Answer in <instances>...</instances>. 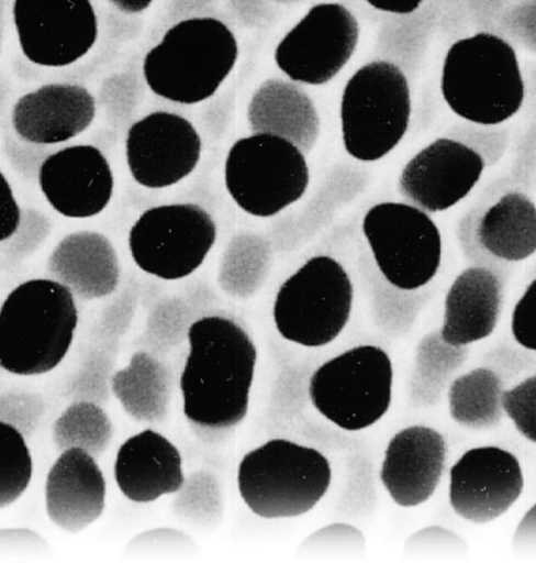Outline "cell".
<instances>
[{
	"label": "cell",
	"instance_id": "836d02e7",
	"mask_svg": "<svg viewBox=\"0 0 536 563\" xmlns=\"http://www.w3.org/2000/svg\"><path fill=\"white\" fill-rule=\"evenodd\" d=\"M116 356L94 345L88 349L75 374L66 383L64 396L71 402L109 404Z\"/></svg>",
	"mask_w": 536,
	"mask_h": 563
},
{
	"label": "cell",
	"instance_id": "ab89813d",
	"mask_svg": "<svg viewBox=\"0 0 536 563\" xmlns=\"http://www.w3.org/2000/svg\"><path fill=\"white\" fill-rule=\"evenodd\" d=\"M502 408L517 432L536 443V375L502 394Z\"/></svg>",
	"mask_w": 536,
	"mask_h": 563
},
{
	"label": "cell",
	"instance_id": "ba28073f",
	"mask_svg": "<svg viewBox=\"0 0 536 563\" xmlns=\"http://www.w3.org/2000/svg\"><path fill=\"white\" fill-rule=\"evenodd\" d=\"M394 367L377 345H358L319 366L310 377L315 410L345 432L369 429L388 413Z\"/></svg>",
	"mask_w": 536,
	"mask_h": 563
},
{
	"label": "cell",
	"instance_id": "74e56055",
	"mask_svg": "<svg viewBox=\"0 0 536 563\" xmlns=\"http://www.w3.org/2000/svg\"><path fill=\"white\" fill-rule=\"evenodd\" d=\"M46 402L42 394L10 389L0 393V422L13 426L22 435L31 438L42 424Z\"/></svg>",
	"mask_w": 536,
	"mask_h": 563
},
{
	"label": "cell",
	"instance_id": "f6af8a7d",
	"mask_svg": "<svg viewBox=\"0 0 536 563\" xmlns=\"http://www.w3.org/2000/svg\"><path fill=\"white\" fill-rule=\"evenodd\" d=\"M373 9L392 14H411L422 5L424 0H366Z\"/></svg>",
	"mask_w": 536,
	"mask_h": 563
},
{
	"label": "cell",
	"instance_id": "ac0fdd59",
	"mask_svg": "<svg viewBox=\"0 0 536 563\" xmlns=\"http://www.w3.org/2000/svg\"><path fill=\"white\" fill-rule=\"evenodd\" d=\"M447 452L446 438L438 430L406 427L389 441L381 463V484L398 506L405 509L421 506L438 489Z\"/></svg>",
	"mask_w": 536,
	"mask_h": 563
},
{
	"label": "cell",
	"instance_id": "9c48e42d",
	"mask_svg": "<svg viewBox=\"0 0 536 563\" xmlns=\"http://www.w3.org/2000/svg\"><path fill=\"white\" fill-rule=\"evenodd\" d=\"M306 157L295 145L268 134H252L231 146L225 184L242 211L259 219L278 216L310 187Z\"/></svg>",
	"mask_w": 536,
	"mask_h": 563
},
{
	"label": "cell",
	"instance_id": "2e32d148",
	"mask_svg": "<svg viewBox=\"0 0 536 563\" xmlns=\"http://www.w3.org/2000/svg\"><path fill=\"white\" fill-rule=\"evenodd\" d=\"M483 170L484 161L476 150L438 139L407 162L399 190L422 211L444 212L471 194Z\"/></svg>",
	"mask_w": 536,
	"mask_h": 563
},
{
	"label": "cell",
	"instance_id": "e0dca14e",
	"mask_svg": "<svg viewBox=\"0 0 536 563\" xmlns=\"http://www.w3.org/2000/svg\"><path fill=\"white\" fill-rule=\"evenodd\" d=\"M44 198L68 219H91L112 201L115 178L108 157L93 145L54 151L38 173Z\"/></svg>",
	"mask_w": 536,
	"mask_h": 563
},
{
	"label": "cell",
	"instance_id": "6da1fadb",
	"mask_svg": "<svg viewBox=\"0 0 536 563\" xmlns=\"http://www.w3.org/2000/svg\"><path fill=\"white\" fill-rule=\"evenodd\" d=\"M181 378L183 415L204 432H226L248 415L258 349L244 327L225 316L194 320Z\"/></svg>",
	"mask_w": 536,
	"mask_h": 563
},
{
	"label": "cell",
	"instance_id": "8fae6325",
	"mask_svg": "<svg viewBox=\"0 0 536 563\" xmlns=\"http://www.w3.org/2000/svg\"><path fill=\"white\" fill-rule=\"evenodd\" d=\"M215 241L211 213L194 202H176L138 217L130 231V252L145 274L178 282L203 266Z\"/></svg>",
	"mask_w": 536,
	"mask_h": 563
},
{
	"label": "cell",
	"instance_id": "277c9868",
	"mask_svg": "<svg viewBox=\"0 0 536 563\" xmlns=\"http://www.w3.org/2000/svg\"><path fill=\"white\" fill-rule=\"evenodd\" d=\"M440 93L462 120L482 126L504 123L526 99L516 51L493 33L460 40L444 60Z\"/></svg>",
	"mask_w": 536,
	"mask_h": 563
},
{
	"label": "cell",
	"instance_id": "f1b7e54d",
	"mask_svg": "<svg viewBox=\"0 0 536 563\" xmlns=\"http://www.w3.org/2000/svg\"><path fill=\"white\" fill-rule=\"evenodd\" d=\"M469 349L455 347L440 338L439 331H432L422 338L416 351L414 373L411 377L410 396L414 405L439 402L447 383L455 371L468 360Z\"/></svg>",
	"mask_w": 536,
	"mask_h": 563
},
{
	"label": "cell",
	"instance_id": "ffe728a7",
	"mask_svg": "<svg viewBox=\"0 0 536 563\" xmlns=\"http://www.w3.org/2000/svg\"><path fill=\"white\" fill-rule=\"evenodd\" d=\"M46 514L62 531L82 532L102 517L108 484L97 459L82 449L60 454L46 477Z\"/></svg>",
	"mask_w": 536,
	"mask_h": 563
},
{
	"label": "cell",
	"instance_id": "f35d334b",
	"mask_svg": "<svg viewBox=\"0 0 536 563\" xmlns=\"http://www.w3.org/2000/svg\"><path fill=\"white\" fill-rule=\"evenodd\" d=\"M51 234V220L36 209H24L18 230L2 242L5 260L10 264H20L32 256Z\"/></svg>",
	"mask_w": 536,
	"mask_h": 563
},
{
	"label": "cell",
	"instance_id": "3957f363",
	"mask_svg": "<svg viewBox=\"0 0 536 563\" xmlns=\"http://www.w3.org/2000/svg\"><path fill=\"white\" fill-rule=\"evenodd\" d=\"M236 35L216 18L176 22L146 54L143 77L167 101L192 106L212 98L237 64Z\"/></svg>",
	"mask_w": 536,
	"mask_h": 563
},
{
	"label": "cell",
	"instance_id": "d590c367",
	"mask_svg": "<svg viewBox=\"0 0 536 563\" xmlns=\"http://www.w3.org/2000/svg\"><path fill=\"white\" fill-rule=\"evenodd\" d=\"M310 367L308 364H286L279 373L270 394L268 416L271 421L288 424L303 415L310 397Z\"/></svg>",
	"mask_w": 536,
	"mask_h": 563
},
{
	"label": "cell",
	"instance_id": "7a4b0ae2",
	"mask_svg": "<svg viewBox=\"0 0 536 563\" xmlns=\"http://www.w3.org/2000/svg\"><path fill=\"white\" fill-rule=\"evenodd\" d=\"M75 294L49 278L14 287L0 307V367L14 375H43L64 362L75 342Z\"/></svg>",
	"mask_w": 536,
	"mask_h": 563
},
{
	"label": "cell",
	"instance_id": "44dd1931",
	"mask_svg": "<svg viewBox=\"0 0 536 563\" xmlns=\"http://www.w3.org/2000/svg\"><path fill=\"white\" fill-rule=\"evenodd\" d=\"M186 478L181 452L156 430L131 437L116 454V485L132 503L149 504L175 495Z\"/></svg>",
	"mask_w": 536,
	"mask_h": 563
},
{
	"label": "cell",
	"instance_id": "7dc6e473",
	"mask_svg": "<svg viewBox=\"0 0 536 563\" xmlns=\"http://www.w3.org/2000/svg\"><path fill=\"white\" fill-rule=\"evenodd\" d=\"M7 96V87L3 86L2 80H0V107H2L3 101H5Z\"/></svg>",
	"mask_w": 536,
	"mask_h": 563
},
{
	"label": "cell",
	"instance_id": "7bdbcfd3",
	"mask_svg": "<svg viewBox=\"0 0 536 563\" xmlns=\"http://www.w3.org/2000/svg\"><path fill=\"white\" fill-rule=\"evenodd\" d=\"M21 208L14 198L13 187L0 172V244L14 234L21 222Z\"/></svg>",
	"mask_w": 536,
	"mask_h": 563
},
{
	"label": "cell",
	"instance_id": "52a82bcc",
	"mask_svg": "<svg viewBox=\"0 0 536 563\" xmlns=\"http://www.w3.org/2000/svg\"><path fill=\"white\" fill-rule=\"evenodd\" d=\"M354 283L339 261L314 256L278 289L273 320L286 341L317 349L343 333L354 308Z\"/></svg>",
	"mask_w": 536,
	"mask_h": 563
},
{
	"label": "cell",
	"instance_id": "c3c4849f",
	"mask_svg": "<svg viewBox=\"0 0 536 563\" xmlns=\"http://www.w3.org/2000/svg\"><path fill=\"white\" fill-rule=\"evenodd\" d=\"M278 2H288V0H278Z\"/></svg>",
	"mask_w": 536,
	"mask_h": 563
},
{
	"label": "cell",
	"instance_id": "7c38bea8",
	"mask_svg": "<svg viewBox=\"0 0 536 563\" xmlns=\"http://www.w3.org/2000/svg\"><path fill=\"white\" fill-rule=\"evenodd\" d=\"M359 42V24L340 3H319L290 29L275 51L292 82L325 86L343 71Z\"/></svg>",
	"mask_w": 536,
	"mask_h": 563
},
{
	"label": "cell",
	"instance_id": "bcb514c9",
	"mask_svg": "<svg viewBox=\"0 0 536 563\" xmlns=\"http://www.w3.org/2000/svg\"><path fill=\"white\" fill-rule=\"evenodd\" d=\"M116 9L124 11V13H142L148 9L153 0H110Z\"/></svg>",
	"mask_w": 536,
	"mask_h": 563
},
{
	"label": "cell",
	"instance_id": "4316f807",
	"mask_svg": "<svg viewBox=\"0 0 536 563\" xmlns=\"http://www.w3.org/2000/svg\"><path fill=\"white\" fill-rule=\"evenodd\" d=\"M504 382L490 367H477L451 382L449 413L466 429H494L501 424L504 408Z\"/></svg>",
	"mask_w": 536,
	"mask_h": 563
},
{
	"label": "cell",
	"instance_id": "4fadbf2b",
	"mask_svg": "<svg viewBox=\"0 0 536 563\" xmlns=\"http://www.w3.org/2000/svg\"><path fill=\"white\" fill-rule=\"evenodd\" d=\"M13 22L24 57L46 68L75 65L98 40L91 0H14Z\"/></svg>",
	"mask_w": 536,
	"mask_h": 563
},
{
	"label": "cell",
	"instance_id": "8d00e7d4",
	"mask_svg": "<svg viewBox=\"0 0 536 563\" xmlns=\"http://www.w3.org/2000/svg\"><path fill=\"white\" fill-rule=\"evenodd\" d=\"M139 300V289L134 282L130 283L115 300L110 301L108 307L102 309L97 327L93 330L94 345L104 349L119 356L120 342L126 336L132 322H134L135 312H137Z\"/></svg>",
	"mask_w": 536,
	"mask_h": 563
},
{
	"label": "cell",
	"instance_id": "484cf974",
	"mask_svg": "<svg viewBox=\"0 0 536 563\" xmlns=\"http://www.w3.org/2000/svg\"><path fill=\"white\" fill-rule=\"evenodd\" d=\"M480 245L506 263H521L536 253V206L526 195L506 194L491 206L477 227Z\"/></svg>",
	"mask_w": 536,
	"mask_h": 563
},
{
	"label": "cell",
	"instance_id": "d6a6232c",
	"mask_svg": "<svg viewBox=\"0 0 536 563\" xmlns=\"http://www.w3.org/2000/svg\"><path fill=\"white\" fill-rule=\"evenodd\" d=\"M194 316L197 314L189 301L182 298L172 297L157 301L150 309L142 338L149 353L161 356L178 347L189 336L190 327L197 320Z\"/></svg>",
	"mask_w": 536,
	"mask_h": 563
},
{
	"label": "cell",
	"instance_id": "30bf717a",
	"mask_svg": "<svg viewBox=\"0 0 536 563\" xmlns=\"http://www.w3.org/2000/svg\"><path fill=\"white\" fill-rule=\"evenodd\" d=\"M362 233L380 274L391 285L417 290L436 277L443 238L428 212L405 202H380L366 212Z\"/></svg>",
	"mask_w": 536,
	"mask_h": 563
},
{
	"label": "cell",
	"instance_id": "4dcf8cb0",
	"mask_svg": "<svg viewBox=\"0 0 536 563\" xmlns=\"http://www.w3.org/2000/svg\"><path fill=\"white\" fill-rule=\"evenodd\" d=\"M359 266L365 272L367 285L370 287V301H372L373 320L380 330L387 331L392 336H400L410 331L421 307H414L410 300L402 298L406 290L400 289L388 282L380 271L372 267V263L366 255L359 257Z\"/></svg>",
	"mask_w": 536,
	"mask_h": 563
},
{
	"label": "cell",
	"instance_id": "d4e9b609",
	"mask_svg": "<svg viewBox=\"0 0 536 563\" xmlns=\"http://www.w3.org/2000/svg\"><path fill=\"white\" fill-rule=\"evenodd\" d=\"M172 375L159 356L135 352L124 369L112 377V394L132 419L146 424L164 422L170 410Z\"/></svg>",
	"mask_w": 536,
	"mask_h": 563
},
{
	"label": "cell",
	"instance_id": "f546056e",
	"mask_svg": "<svg viewBox=\"0 0 536 563\" xmlns=\"http://www.w3.org/2000/svg\"><path fill=\"white\" fill-rule=\"evenodd\" d=\"M113 438V424L101 405L72 402L58 416L53 429L55 448L64 452L82 449L94 459L101 457Z\"/></svg>",
	"mask_w": 536,
	"mask_h": 563
},
{
	"label": "cell",
	"instance_id": "e575fe53",
	"mask_svg": "<svg viewBox=\"0 0 536 563\" xmlns=\"http://www.w3.org/2000/svg\"><path fill=\"white\" fill-rule=\"evenodd\" d=\"M175 511L186 520L211 525L223 515L222 488L209 471H197L179 489L175 499Z\"/></svg>",
	"mask_w": 536,
	"mask_h": 563
},
{
	"label": "cell",
	"instance_id": "d6986e66",
	"mask_svg": "<svg viewBox=\"0 0 536 563\" xmlns=\"http://www.w3.org/2000/svg\"><path fill=\"white\" fill-rule=\"evenodd\" d=\"M97 118V99L77 84H49L21 96L11 112L18 137L53 146L86 132Z\"/></svg>",
	"mask_w": 536,
	"mask_h": 563
},
{
	"label": "cell",
	"instance_id": "603a6c76",
	"mask_svg": "<svg viewBox=\"0 0 536 563\" xmlns=\"http://www.w3.org/2000/svg\"><path fill=\"white\" fill-rule=\"evenodd\" d=\"M502 312V283L490 268L469 267L449 287L440 338L466 347L494 333Z\"/></svg>",
	"mask_w": 536,
	"mask_h": 563
},
{
	"label": "cell",
	"instance_id": "7402d4cb",
	"mask_svg": "<svg viewBox=\"0 0 536 563\" xmlns=\"http://www.w3.org/2000/svg\"><path fill=\"white\" fill-rule=\"evenodd\" d=\"M47 272L80 300L112 296L121 279L115 246L97 231H77L62 239L51 253Z\"/></svg>",
	"mask_w": 536,
	"mask_h": 563
},
{
	"label": "cell",
	"instance_id": "1f68e13d",
	"mask_svg": "<svg viewBox=\"0 0 536 563\" xmlns=\"http://www.w3.org/2000/svg\"><path fill=\"white\" fill-rule=\"evenodd\" d=\"M33 460L27 438L0 422V509L10 507L31 485Z\"/></svg>",
	"mask_w": 536,
	"mask_h": 563
},
{
	"label": "cell",
	"instance_id": "9a60e30c",
	"mask_svg": "<svg viewBox=\"0 0 536 563\" xmlns=\"http://www.w3.org/2000/svg\"><path fill=\"white\" fill-rule=\"evenodd\" d=\"M515 454L502 448H473L450 468L449 500L462 520L488 525L504 517L524 492Z\"/></svg>",
	"mask_w": 536,
	"mask_h": 563
},
{
	"label": "cell",
	"instance_id": "83f0119b",
	"mask_svg": "<svg viewBox=\"0 0 536 563\" xmlns=\"http://www.w3.org/2000/svg\"><path fill=\"white\" fill-rule=\"evenodd\" d=\"M273 250L270 241L255 233L236 235L227 244L220 264L219 285L227 296L249 298L270 274Z\"/></svg>",
	"mask_w": 536,
	"mask_h": 563
},
{
	"label": "cell",
	"instance_id": "ee69618b",
	"mask_svg": "<svg viewBox=\"0 0 536 563\" xmlns=\"http://www.w3.org/2000/svg\"><path fill=\"white\" fill-rule=\"evenodd\" d=\"M513 548L517 554H536V504L517 525Z\"/></svg>",
	"mask_w": 536,
	"mask_h": 563
},
{
	"label": "cell",
	"instance_id": "b9f144b4",
	"mask_svg": "<svg viewBox=\"0 0 536 563\" xmlns=\"http://www.w3.org/2000/svg\"><path fill=\"white\" fill-rule=\"evenodd\" d=\"M46 148L47 146L36 145V143L27 142L24 139L18 142L13 135H7L5 137L7 156H9L13 167L27 178L38 176L44 159L49 156Z\"/></svg>",
	"mask_w": 536,
	"mask_h": 563
},
{
	"label": "cell",
	"instance_id": "60d3db41",
	"mask_svg": "<svg viewBox=\"0 0 536 563\" xmlns=\"http://www.w3.org/2000/svg\"><path fill=\"white\" fill-rule=\"evenodd\" d=\"M512 334L517 344L536 352V279L527 286L513 309Z\"/></svg>",
	"mask_w": 536,
	"mask_h": 563
},
{
	"label": "cell",
	"instance_id": "681fc988",
	"mask_svg": "<svg viewBox=\"0 0 536 563\" xmlns=\"http://www.w3.org/2000/svg\"><path fill=\"white\" fill-rule=\"evenodd\" d=\"M0 371H3L2 367H0Z\"/></svg>",
	"mask_w": 536,
	"mask_h": 563
},
{
	"label": "cell",
	"instance_id": "5bb4252c",
	"mask_svg": "<svg viewBox=\"0 0 536 563\" xmlns=\"http://www.w3.org/2000/svg\"><path fill=\"white\" fill-rule=\"evenodd\" d=\"M203 140L187 118L153 112L132 124L126 137L127 167L134 181L167 189L197 170Z\"/></svg>",
	"mask_w": 536,
	"mask_h": 563
},
{
	"label": "cell",
	"instance_id": "8992f818",
	"mask_svg": "<svg viewBox=\"0 0 536 563\" xmlns=\"http://www.w3.org/2000/svg\"><path fill=\"white\" fill-rule=\"evenodd\" d=\"M411 120V91L405 73L391 62L359 68L340 99L344 148L356 161L388 156L405 137Z\"/></svg>",
	"mask_w": 536,
	"mask_h": 563
},
{
	"label": "cell",
	"instance_id": "cb8c5ba5",
	"mask_svg": "<svg viewBox=\"0 0 536 563\" xmlns=\"http://www.w3.org/2000/svg\"><path fill=\"white\" fill-rule=\"evenodd\" d=\"M253 134L288 140L301 153H310L321 135V118L306 91L288 80L268 79L248 106Z\"/></svg>",
	"mask_w": 536,
	"mask_h": 563
},
{
	"label": "cell",
	"instance_id": "5b68a950",
	"mask_svg": "<svg viewBox=\"0 0 536 563\" xmlns=\"http://www.w3.org/2000/svg\"><path fill=\"white\" fill-rule=\"evenodd\" d=\"M330 460L317 449L275 438L241 460L237 485L256 517L282 520L308 514L332 485Z\"/></svg>",
	"mask_w": 536,
	"mask_h": 563
}]
</instances>
